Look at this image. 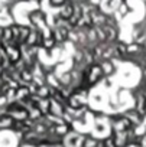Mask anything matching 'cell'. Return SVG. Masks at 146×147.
Here are the masks:
<instances>
[{"instance_id": "2", "label": "cell", "mask_w": 146, "mask_h": 147, "mask_svg": "<svg viewBox=\"0 0 146 147\" xmlns=\"http://www.w3.org/2000/svg\"><path fill=\"white\" fill-rule=\"evenodd\" d=\"M48 3L52 6V7H61L64 3H67V0H48Z\"/></svg>"}, {"instance_id": "1", "label": "cell", "mask_w": 146, "mask_h": 147, "mask_svg": "<svg viewBox=\"0 0 146 147\" xmlns=\"http://www.w3.org/2000/svg\"><path fill=\"white\" fill-rule=\"evenodd\" d=\"M72 15H74V3L67 2V3H64V5L59 7V12H58V16H59V18L69 20V18H71Z\"/></svg>"}]
</instances>
